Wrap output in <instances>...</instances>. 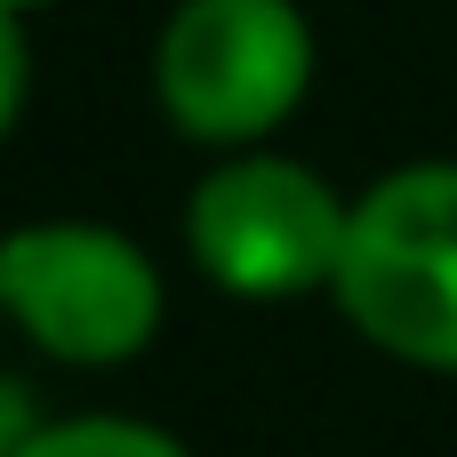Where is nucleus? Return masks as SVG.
Wrapping results in <instances>:
<instances>
[{"mask_svg":"<svg viewBox=\"0 0 457 457\" xmlns=\"http://www.w3.org/2000/svg\"><path fill=\"white\" fill-rule=\"evenodd\" d=\"M153 88L177 137L257 145L313 88V32L297 0H177L153 48Z\"/></svg>","mask_w":457,"mask_h":457,"instance_id":"obj_2","label":"nucleus"},{"mask_svg":"<svg viewBox=\"0 0 457 457\" xmlns=\"http://www.w3.org/2000/svg\"><path fill=\"white\" fill-rule=\"evenodd\" d=\"M24 80H32V48H24L16 8H0V137H8L16 112H24Z\"/></svg>","mask_w":457,"mask_h":457,"instance_id":"obj_6","label":"nucleus"},{"mask_svg":"<svg viewBox=\"0 0 457 457\" xmlns=\"http://www.w3.org/2000/svg\"><path fill=\"white\" fill-rule=\"evenodd\" d=\"M0 313H8V297H0Z\"/></svg>","mask_w":457,"mask_h":457,"instance_id":"obj_9","label":"nucleus"},{"mask_svg":"<svg viewBox=\"0 0 457 457\" xmlns=\"http://www.w3.org/2000/svg\"><path fill=\"white\" fill-rule=\"evenodd\" d=\"M0 297L8 321L72 361V370H112L153 345L161 329V273L137 241L104 225H24L0 241Z\"/></svg>","mask_w":457,"mask_h":457,"instance_id":"obj_4","label":"nucleus"},{"mask_svg":"<svg viewBox=\"0 0 457 457\" xmlns=\"http://www.w3.org/2000/svg\"><path fill=\"white\" fill-rule=\"evenodd\" d=\"M329 289L370 345L457 370V161L394 169L353 201Z\"/></svg>","mask_w":457,"mask_h":457,"instance_id":"obj_1","label":"nucleus"},{"mask_svg":"<svg viewBox=\"0 0 457 457\" xmlns=\"http://www.w3.org/2000/svg\"><path fill=\"white\" fill-rule=\"evenodd\" d=\"M32 434H40V426H32V402H24V386H16V378H0V457H16Z\"/></svg>","mask_w":457,"mask_h":457,"instance_id":"obj_7","label":"nucleus"},{"mask_svg":"<svg viewBox=\"0 0 457 457\" xmlns=\"http://www.w3.org/2000/svg\"><path fill=\"white\" fill-rule=\"evenodd\" d=\"M0 8H16V16H24V8H48V0H0Z\"/></svg>","mask_w":457,"mask_h":457,"instance_id":"obj_8","label":"nucleus"},{"mask_svg":"<svg viewBox=\"0 0 457 457\" xmlns=\"http://www.w3.org/2000/svg\"><path fill=\"white\" fill-rule=\"evenodd\" d=\"M345 225L353 209L281 153H241L209 169L185 201V249L233 297H305L337 281Z\"/></svg>","mask_w":457,"mask_h":457,"instance_id":"obj_3","label":"nucleus"},{"mask_svg":"<svg viewBox=\"0 0 457 457\" xmlns=\"http://www.w3.org/2000/svg\"><path fill=\"white\" fill-rule=\"evenodd\" d=\"M16 457H185V450L137 418H64V426H40Z\"/></svg>","mask_w":457,"mask_h":457,"instance_id":"obj_5","label":"nucleus"}]
</instances>
